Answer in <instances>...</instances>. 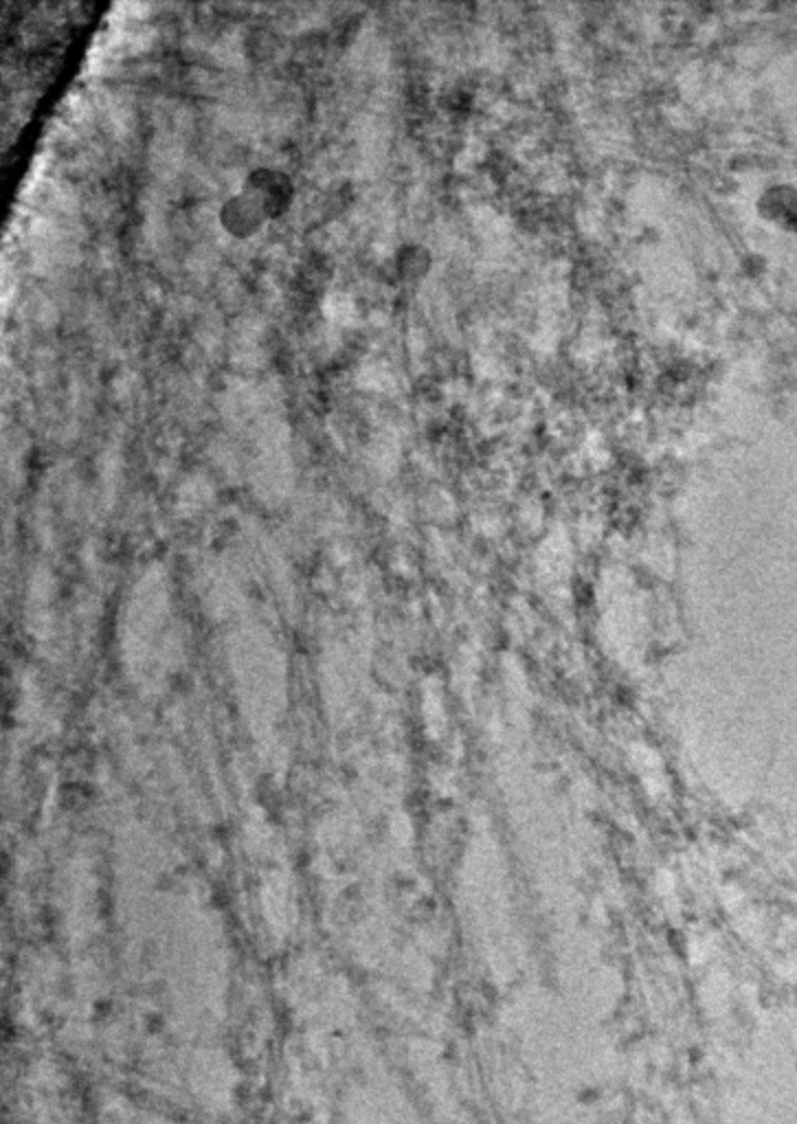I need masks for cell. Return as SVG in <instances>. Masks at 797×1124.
<instances>
[{"instance_id":"cell-2","label":"cell","mask_w":797,"mask_h":1124,"mask_svg":"<svg viewBox=\"0 0 797 1124\" xmlns=\"http://www.w3.org/2000/svg\"><path fill=\"white\" fill-rule=\"evenodd\" d=\"M249 192H254L268 212L270 218L283 214L292 201V183L286 174L274 170H258L249 176L247 185Z\"/></svg>"},{"instance_id":"cell-1","label":"cell","mask_w":797,"mask_h":1124,"mask_svg":"<svg viewBox=\"0 0 797 1124\" xmlns=\"http://www.w3.org/2000/svg\"><path fill=\"white\" fill-rule=\"evenodd\" d=\"M268 218L270 216H268L262 201L247 188L243 190V194L234 196L223 207V225L227 226V231L234 235H251L265 225Z\"/></svg>"}]
</instances>
